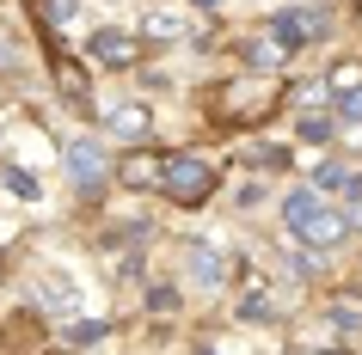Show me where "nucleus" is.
<instances>
[{"label": "nucleus", "mask_w": 362, "mask_h": 355, "mask_svg": "<svg viewBox=\"0 0 362 355\" xmlns=\"http://www.w3.org/2000/svg\"><path fill=\"white\" fill-rule=\"evenodd\" d=\"M185 263H191V276L203 282V288H215V282H221V258H215L209 245H191V251H185Z\"/></svg>", "instance_id": "obj_7"}, {"label": "nucleus", "mask_w": 362, "mask_h": 355, "mask_svg": "<svg viewBox=\"0 0 362 355\" xmlns=\"http://www.w3.org/2000/svg\"><path fill=\"white\" fill-rule=\"evenodd\" d=\"M332 325H338V331H350V337H362V313L350 306V300H344V306H332Z\"/></svg>", "instance_id": "obj_13"}, {"label": "nucleus", "mask_w": 362, "mask_h": 355, "mask_svg": "<svg viewBox=\"0 0 362 355\" xmlns=\"http://www.w3.org/2000/svg\"><path fill=\"white\" fill-rule=\"evenodd\" d=\"M252 160H258V166H264V172H276V166H288L295 153H288V148H258V153H252Z\"/></svg>", "instance_id": "obj_14"}, {"label": "nucleus", "mask_w": 362, "mask_h": 355, "mask_svg": "<svg viewBox=\"0 0 362 355\" xmlns=\"http://www.w3.org/2000/svg\"><path fill=\"white\" fill-rule=\"evenodd\" d=\"M197 355H215V349H197Z\"/></svg>", "instance_id": "obj_20"}, {"label": "nucleus", "mask_w": 362, "mask_h": 355, "mask_svg": "<svg viewBox=\"0 0 362 355\" xmlns=\"http://www.w3.org/2000/svg\"><path fill=\"white\" fill-rule=\"evenodd\" d=\"M301 135H307V141H325L332 129H325V116H307V123H301Z\"/></svg>", "instance_id": "obj_16"}, {"label": "nucleus", "mask_w": 362, "mask_h": 355, "mask_svg": "<svg viewBox=\"0 0 362 355\" xmlns=\"http://www.w3.org/2000/svg\"><path fill=\"white\" fill-rule=\"evenodd\" d=\"M240 318H252V325H270V318H276L270 294H246V300H240Z\"/></svg>", "instance_id": "obj_11"}, {"label": "nucleus", "mask_w": 362, "mask_h": 355, "mask_svg": "<svg viewBox=\"0 0 362 355\" xmlns=\"http://www.w3.org/2000/svg\"><path fill=\"white\" fill-rule=\"evenodd\" d=\"M148 104H117V116H111V129L117 135H135V141H141V135H148Z\"/></svg>", "instance_id": "obj_8"}, {"label": "nucleus", "mask_w": 362, "mask_h": 355, "mask_svg": "<svg viewBox=\"0 0 362 355\" xmlns=\"http://www.w3.org/2000/svg\"><path fill=\"white\" fill-rule=\"evenodd\" d=\"M148 31H153V37H185V31H191V19H178V13H153Z\"/></svg>", "instance_id": "obj_12"}, {"label": "nucleus", "mask_w": 362, "mask_h": 355, "mask_svg": "<svg viewBox=\"0 0 362 355\" xmlns=\"http://www.w3.org/2000/svg\"><path fill=\"white\" fill-rule=\"evenodd\" d=\"M283 227L301 245H313V251H325V245H338L344 233H350L344 208H332L320 190H288V196H283Z\"/></svg>", "instance_id": "obj_1"}, {"label": "nucleus", "mask_w": 362, "mask_h": 355, "mask_svg": "<svg viewBox=\"0 0 362 355\" xmlns=\"http://www.w3.org/2000/svg\"><path fill=\"white\" fill-rule=\"evenodd\" d=\"M68 178H74L80 190H98V184H105V148L86 141V135L68 141Z\"/></svg>", "instance_id": "obj_4"}, {"label": "nucleus", "mask_w": 362, "mask_h": 355, "mask_svg": "<svg viewBox=\"0 0 362 355\" xmlns=\"http://www.w3.org/2000/svg\"><path fill=\"white\" fill-rule=\"evenodd\" d=\"M246 61L258 68V74H270V68H283V61H288V49H283L276 37H258V43L246 49Z\"/></svg>", "instance_id": "obj_9"}, {"label": "nucleus", "mask_w": 362, "mask_h": 355, "mask_svg": "<svg viewBox=\"0 0 362 355\" xmlns=\"http://www.w3.org/2000/svg\"><path fill=\"white\" fill-rule=\"evenodd\" d=\"M123 178H129V184H160V160L135 153V160H123Z\"/></svg>", "instance_id": "obj_10"}, {"label": "nucleus", "mask_w": 362, "mask_h": 355, "mask_svg": "<svg viewBox=\"0 0 362 355\" xmlns=\"http://www.w3.org/2000/svg\"><path fill=\"white\" fill-rule=\"evenodd\" d=\"M191 6H203V13H209V6H221V0H191Z\"/></svg>", "instance_id": "obj_19"}, {"label": "nucleus", "mask_w": 362, "mask_h": 355, "mask_svg": "<svg viewBox=\"0 0 362 355\" xmlns=\"http://www.w3.org/2000/svg\"><path fill=\"white\" fill-rule=\"evenodd\" d=\"M0 68H13V43H0Z\"/></svg>", "instance_id": "obj_18"}, {"label": "nucleus", "mask_w": 362, "mask_h": 355, "mask_svg": "<svg viewBox=\"0 0 362 355\" xmlns=\"http://www.w3.org/2000/svg\"><path fill=\"white\" fill-rule=\"evenodd\" d=\"M80 13V0H56V19H74Z\"/></svg>", "instance_id": "obj_17"}, {"label": "nucleus", "mask_w": 362, "mask_h": 355, "mask_svg": "<svg viewBox=\"0 0 362 355\" xmlns=\"http://www.w3.org/2000/svg\"><path fill=\"white\" fill-rule=\"evenodd\" d=\"M270 37L283 43L288 56H295L301 43L325 37V19H320V13H313V6H288V13H276V19H270Z\"/></svg>", "instance_id": "obj_3"}, {"label": "nucleus", "mask_w": 362, "mask_h": 355, "mask_svg": "<svg viewBox=\"0 0 362 355\" xmlns=\"http://www.w3.org/2000/svg\"><path fill=\"white\" fill-rule=\"evenodd\" d=\"M313 184H320V190H332V196H350V190H362V172H350L344 160H320Z\"/></svg>", "instance_id": "obj_6"}, {"label": "nucleus", "mask_w": 362, "mask_h": 355, "mask_svg": "<svg viewBox=\"0 0 362 355\" xmlns=\"http://www.w3.org/2000/svg\"><path fill=\"white\" fill-rule=\"evenodd\" d=\"M160 190H166L172 203L197 208V203H209L215 172H209V160H197V153H166V160H160Z\"/></svg>", "instance_id": "obj_2"}, {"label": "nucleus", "mask_w": 362, "mask_h": 355, "mask_svg": "<svg viewBox=\"0 0 362 355\" xmlns=\"http://www.w3.org/2000/svg\"><path fill=\"white\" fill-rule=\"evenodd\" d=\"M344 116H350V123H362V86H350V92H344Z\"/></svg>", "instance_id": "obj_15"}, {"label": "nucleus", "mask_w": 362, "mask_h": 355, "mask_svg": "<svg viewBox=\"0 0 362 355\" xmlns=\"http://www.w3.org/2000/svg\"><path fill=\"white\" fill-rule=\"evenodd\" d=\"M86 56L105 61V68H129L135 61V37L129 31H93V37H86Z\"/></svg>", "instance_id": "obj_5"}]
</instances>
